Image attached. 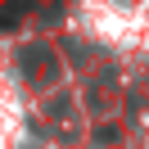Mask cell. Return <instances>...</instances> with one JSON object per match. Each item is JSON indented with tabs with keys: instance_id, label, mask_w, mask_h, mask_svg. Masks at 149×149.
<instances>
[{
	"instance_id": "cell-1",
	"label": "cell",
	"mask_w": 149,
	"mask_h": 149,
	"mask_svg": "<svg viewBox=\"0 0 149 149\" xmlns=\"http://www.w3.org/2000/svg\"><path fill=\"white\" fill-rule=\"evenodd\" d=\"M18 23V0H0V27H14Z\"/></svg>"
}]
</instances>
